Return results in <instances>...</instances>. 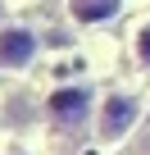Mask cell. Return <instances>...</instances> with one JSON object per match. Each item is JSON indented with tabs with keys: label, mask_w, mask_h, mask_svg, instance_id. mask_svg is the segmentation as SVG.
<instances>
[{
	"label": "cell",
	"mask_w": 150,
	"mask_h": 155,
	"mask_svg": "<svg viewBox=\"0 0 150 155\" xmlns=\"http://www.w3.org/2000/svg\"><path fill=\"white\" fill-rule=\"evenodd\" d=\"M136 155H150V123H145V137L136 141Z\"/></svg>",
	"instance_id": "8992f818"
},
{
	"label": "cell",
	"mask_w": 150,
	"mask_h": 155,
	"mask_svg": "<svg viewBox=\"0 0 150 155\" xmlns=\"http://www.w3.org/2000/svg\"><path fill=\"white\" fill-rule=\"evenodd\" d=\"M132 50H136V64H141V68H150V23L132 37Z\"/></svg>",
	"instance_id": "5b68a950"
},
{
	"label": "cell",
	"mask_w": 150,
	"mask_h": 155,
	"mask_svg": "<svg viewBox=\"0 0 150 155\" xmlns=\"http://www.w3.org/2000/svg\"><path fill=\"white\" fill-rule=\"evenodd\" d=\"M41 50V37L23 23H9L0 28V73H23Z\"/></svg>",
	"instance_id": "3957f363"
},
{
	"label": "cell",
	"mask_w": 150,
	"mask_h": 155,
	"mask_svg": "<svg viewBox=\"0 0 150 155\" xmlns=\"http://www.w3.org/2000/svg\"><path fill=\"white\" fill-rule=\"evenodd\" d=\"M136 119H141V101L132 91H105L100 110H96V137L105 146H114V141H123L136 128Z\"/></svg>",
	"instance_id": "7a4b0ae2"
},
{
	"label": "cell",
	"mask_w": 150,
	"mask_h": 155,
	"mask_svg": "<svg viewBox=\"0 0 150 155\" xmlns=\"http://www.w3.org/2000/svg\"><path fill=\"white\" fill-rule=\"evenodd\" d=\"M91 110H96V91L87 87V82H68V87H55L50 96H46V119H50V128L55 132H82L87 123H96L91 119Z\"/></svg>",
	"instance_id": "6da1fadb"
},
{
	"label": "cell",
	"mask_w": 150,
	"mask_h": 155,
	"mask_svg": "<svg viewBox=\"0 0 150 155\" xmlns=\"http://www.w3.org/2000/svg\"><path fill=\"white\" fill-rule=\"evenodd\" d=\"M123 0H68V14L78 23H114Z\"/></svg>",
	"instance_id": "277c9868"
}]
</instances>
